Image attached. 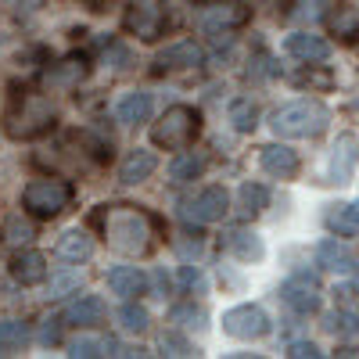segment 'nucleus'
Instances as JSON below:
<instances>
[{"instance_id":"f257e3e1","label":"nucleus","mask_w":359,"mask_h":359,"mask_svg":"<svg viewBox=\"0 0 359 359\" xmlns=\"http://www.w3.org/2000/svg\"><path fill=\"white\" fill-rule=\"evenodd\" d=\"M97 226L104 245L118 255L144 259L155 248V219L133 205H104L97 212Z\"/></svg>"},{"instance_id":"f03ea898","label":"nucleus","mask_w":359,"mask_h":359,"mask_svg":"<svg viewBox=\"0 0 359 359\" xmlns=\"http://www.w3.org/2000/svg\"><path fill=\"white\" fill-rule=\"evenodd\" d=\"M54 101L47 94H33V90H22V94H15L11 108L4 111V133L11 140H36L43 133H50L54 126Z\"/></svg>"},{"instance_id":"7ed1b4c3","label":"nucleus","mask_w":359,"mask_h":359,"mask_svg":"<svg viewBox=\"0 0 359 359\" xmlns=\"http://www.w3.org/2000/svg\"><path fill=\"white\" fill-rule=\"evenodd\" d=\"M331 123V111H327L323 101L302 97V101H291L284 108H277L269 115V130L284 140H306V137H320Z\"/></svg>"},{"instance_id":"20e7f679","label":"nucleus","mask_w":359,"mask_h":359,"mask_svg":"<svg viewBox=\"0 0 359 359\" xmlns=\"http://www.w3.org/2000/svg\"><path fill=\"white\" fill-rule=\"evenodd\" d=\"M72 198H76V187L62 176H40V180H29V184L22 187V208L36 219L62 216L72 205Z\"/></svg>"},{"instance_id":"39448f33","label":"nucleus","mask_w":359,"mask_h":359,"mask_svg":"<svg viewBox=\"0 0 359 359\" xmlns=\"http://www.w3.org/2000/svg\"><path fill=\"white\" fill-rule=\"evenodd\" d=\"M201 133V115L191 104H172L165 108V115L151 126V144L162 147V151H184L191 147Z\"/></svg>"},{"instance_id":"423d86ee","label":"nucleus","mask_w":359,"mask_h":359,"mask_svg":"<svg viewBox=\"0 0 359 359\" xmlns=\"http://www.w3.org/2000/svg\"><path fill=\"white\" fill-rule=\"evenodd\" d=\"M123 29L130 36H137L140 43H155L169 29V11L158 4V0H133V4L126 8Z\"/></svg>"},{"instance_id":"0eeeda50","label":"nucleus","mask_w":359,"mask_h":359,"mask_svg":"<svg viewBox=\"0 0 359 359\" xmlns=\"http://www.w3.org/2000/svg\"><path fill=\"white\" fill-rule=\"evenodd\" d=\"M248 18H252V8L237 4V0H212V4H205L198 11V29L212 40H223L233 29L248 25Z\"/></svg>"},{"instance_id":"6e6552de","label":"nucleus","mask_w":359,"mask_h":359,"mask_svg":"<svg viewBox=\"0 0 359 359\" xmlns=\"http://www.w3.org/2000/svg\"><path fill=\"white\" fill-rule=\"evenodd\" d=\"M223 334L237 338V341H255V338H266L269 334V316L262 306H233L223 313Z\"/></svg>"},{"instance_id":"1a4fd4ad","label":"nucleus","mask_w":359,"mask_h":359,"mask_svg":"<svg viewBox=\"0 0 359 359\" xmlns=\"http://www.w3.org/2000/svg\"><path fill=\"white\" fill-rule=\"evenodd\" d=\"M226 208H230V194L223 187H205L191 201H184V219L187 223H216L226 216Z\"/></svg>"},{"instance_id":"9d476101","label":"nucleus","mask_w":359,"mask_h":359,"mask_svg":"<svg viewBox=\"0 0 359 359\" xmlns=\"http://www.w3.org/2000/svg\"><path fill=\"white\" fill-rule=\"evenodd\" d=\"M280 298H284V306L294 309L298 316L320 313V284H316V277H309V273H298V277L284 280V284H280Z\"/></svg>"},{"instance_id":"9b49d317","label":"nucleus","mask_w":359,"mask_h":359,"mask_svg":"<svg viewBox=\"0 0 359 359\" xmlns=\"http://www.w3.org/2000/svg\"><path fill=\"white\" fill-rule=\"evenodd\" d=\"M355 169H359V137L341 133L331 147V158H327V184H348Z\"/></svg>"},{"instance_id":"f8f14e48","label":"nucleus","mask_w":359,"mask_h":359,"mask_svg":"<svg viewBox=\"0 0 359 359\" xmlns=\"http://www.w3.org/2000/svg\"><path fill=\"white\" fill-rule=\"evenodd\" d=\"M259 165L262 172L277 176V180H294L298 169H302V162H298V151L287 144H266L259 151Z\"/></svg>"},{"instance_id":"ddd939ff","label":"nucleus","mask_w":359,"mask_h":359,"mask_svg":"<svg viewBox=\"0 0 359 359\" xmlns=\"http://www.w3.org/2000/svg\"><path fill=\"white\" fill-rule=\"evenodd\" d=\"M158 72H187V69H201L205 65V50L194 40H180L172 47H165L158 54Z\"/></svg>"},{"instance_id":"4468645a","label":"nucleus","mask_w":359,"mask_h":359,"mask_svg":"<svg viewBox=\"0 0 359 359\" xmlns=\"http://www.w3.org/2000/svg\"><path fill=\"white\" fill-rule=\"evenodd\" d=\"M284 50L294 57V62H306V65H320L331 57V43L316 33H291L284 40Z\"/></svg>"},{"instance_id":"2eb2a0df","label":"nucleus","mask_w":359,"mask_h":359,"mask_svg":"<svg viewBox=\"0 0 359 359\" xmlns=\"http://www.w3.org/2000/svg\"><path fill=\"white\" fill-rule=\"evenodd\" d=\"M11 277L22 284V287H36L47 280V255L36 252V248H25L11 259Z\"/></svg>"},{"instance_id":"dca6fc26","label":"nucleus","mask_w":359,"mask_h":359,"mask_svg":"<svg viewBox=\"0 0 359 359\" xmlns=\"http://www.w3.org/2000/svg\"><path fill=\"white\" fill-rule=\"evenodd\" d=\"M223 248L233 252L241 262H259L266 255V245H262V237L255 230H245V226H233L223 233Z\"/></svg>"},{"instance_id":"f3484780","label":"nucleus","mask_w":359,"mask_h":359,"mask_svg":"<svg viewBox=\"0 0 359 359\" xmlns=\"http://www.w3.org/2000/svg\"><path fill=\"white\" fill-rule=\"evenodd\" d=\"M316 262L331 273H352L355 269V252L348 245H341L338 237H327V241L316 245Z\"/></svg>"},{"instance_id":"a211bd4d","label":"nucleus","mask_w":359,"mask_h":359,"mask_svg":"<svg viewBox=\"0 0 359 359\" xmlns=\"http://www.w3.org/2000/svg\"><path fill=\"white\" fill-rule=\"evenodd\" d=\"M86 72L90 69L83 57H65V62H57L43 72V83H47V90H76L86 79Z\"/></svg>"},{"instance_id":"6ab92c4d","label":"nucleus","mask_w":359,"mask_h":359,"mask_svg":"<svg viewBox=\"0 0 359 359\" xmlns=\"http://www.w3.org/2000/svg\"><path fill=\"white\" fill-rule=\"evenodd\" d=\"M155 169H158L155 151H147V147H137V151H130V155L123 158V165H118V180H123L126 187H133V184H144V180L151 176Z\"/></svg>"},{"instance_id":"aec40b11","label":"nucleus","mask_w":359,"mask_h":359,"mask_svg":"<svg viewBox=\"0 0 359 359\" xmlns=\"http://www.w3.org/2000/svg\"><path fill=\"white\" fill-rule=\"evenodd\" d=\"M327 230H331L334 237H355L359 233V201H338L327 208L323 216Z\"/></svg>"},{"instance_id":"412c9836","label":"nucleus","mask_w":359,"mask_h":359,"mask_svg":"<svg viewBox=\"0 0 359 359\" xmlns=\"http://www.w3.org/2000/svg\"><path fill=\"white\" fill-rule=\"evenodd\" d=\"M115 118L123 126H140L151 118V94L144 90H133V94H123V101L115 104Z\"/></svg>"},{"instance_id":"4be33fe9","label":"nucleus","mask_w":359,"mask_h":359,"mask_svg":"<svg viewBox=\"0 0 359 359\" xmlns=\"http://www.w3.org/2000/svg\"><path fill=\"white\" fill-rule=\"evenodd\" d=\"M108 287L123 298H137L147 291V277L140 273L137 266H111L108 269Z\"/></svg>"},{"instance_id":"5701e85b","label":"nucleus","mask_w":359,"mask_h":359,"mask_svg":"<svg viewBox=\"0 0 359 359\" xmlns=\"http://www.w3.org/2000/svg\"><path fill=\"white\" fill-rule=\"evenodd\" d=\"M90 255H94V237H90L86 230H69V233H62V241H57V259H62V262L79 266V262H86Z\"/></svg>"},{"instance_id":"b1692460","label":"nucleus","mask_w":359,"mask_h":359,"mask_svg":"<svg viewBox=\"0 0 359 359\" xmlns=\"http://www.w3.org/2000/svg\"><path fill=\"white\" fill-rule=\"evenodd\" d=\"M104 313H108V309H104V302H101L97 294H79L76 302L65 309V320L76 323V327H90V323H101Z\"/></svg>"},{"instance_id":"393cba45","label":"nucleus","mask_w":359,"mask_h":359,"mask_svg":"<svg viewBox=\"0 0 359 359\" xmlns=\"http://www.w3.org/2000/svg\"><path fill=\"white\" fill-rule=\"evenodd\" d=\"M201 172H205V155L187 151V147L169 162V180H172V184H191V180H198Z\"/></svg>"},{"instance_id":"a878e982","label":"nucleus","mask_w":359,"mask_h":359,"mask_svg":"<svg viewBox=\"0 0 359 359\" xmlns=\"http://www.w3.org/2000/svg\"><path fill=\"white\" fill-rule=\"evenodd\" d=\"M237 208L252 219V216H262L269 208V187L266 184H241V191H237Z\"/></svg>"},{"instance_id":"bb28decb","label":"nucleus","mask_w":359,"mask_h":359,"mask_svg":"<svg viewBox=\"0 0 359 359\" xmlns=\"http://www.w3.org/2000/svg\"><path fill=\"white\" fill-rule=\"evenodd\" d=\"M226 118H230V126H233L237 133H252V130L259 126V104H255L252 97H237V101H230Z\"/></svg>"},{"instance_id":"cd10ccee","label":"nucleus","mask_w":359,"mask_h":359,"mask_svg":"<svg viewBox=\"0 0 359 359\" xmlns=\"http://www.w3.org/2000/svg\"><path fill=\"white\" fill-rule=\"evenodd\" d=\"M118 323H123V331H126V334H144L147 327H151V316H147L144 306H137L133 298H130V302L118 309Z\"/></svg>"},{"instance_id":"c85d7f7f","label":"nucleus","mask_w":359,"mask_h":359,"mask_svg":"<svg viewBox=\"0 0 359 359\" xmlns=\"http://www.w3.org/2000/svg\"><path fill=\"white\" fill-rule=\"evenodd\" d=\"M331 29L341 36V40H359V11L352 4H341L334 15H331Z\"/></svg>"},{"instance_id":"c756f323","label":"nucleus","mask_w":359,"mask_h":359,"mask_svg":"<svg viewBox=\"0 0 359 359\" xmlns=\"http://www.w3.org/2000/svg\"><path fill=\"white\" fill-rule=\"evenodd\" d=\"M33 237H36V230H33V223H29V219H22V216H8L4 219V241L11 248H25Z\"/></svg>"},{"instance_id":"7c9ffc66","label":"nucleus","mask_w":359,"mask_h":359,"mask_svg":"<svg viewBox=\"0 0 359 359\" xmlns=\"http://www.w3.org/2000/svg\"><path fill=\"white\" fill-rule=\"evenodd\" d=\"M25 338H29V331H25L22 320H0V352L18 348Z\"/></svg>"},{"instance_id":"2f4dec72","label":"nucleus","mask_w":359,"mask_h":359,"mask_svg":"<svg viewBox=\"0 0 359 359\" xmlns=\"http://www.w3.org/2000/svg\"><path fill=\"white\" fill-rule=\"evenodd\" d=\"M69 355H76V359H97V355H108V345H104L101 338L83 334V338H76V341L69 345Z\"/></svg>"},{"instance_id":"473e14b6","label":"nucleus","mask_w":359,"mask_h":359,"mask_svg":"<svg viewBox=\"0 0 359 359\" xmlns=\"http://www.w3.org/2000/svg\"><path fill=\"white\" fill-rule=\"evenodd\" d=\"M327 331H334V334H355L359 331V320L352 316V313H331L327 316Z\"/></svg>"},{"instance_id":"72a5a7b5","label":"nucleus","mask_w":359,"mask_h":359,"mask_svg":"<svg viewBox=\"0 0 359 359\" xmlns=\"http://www.w3.org/2000/svg\"><path fill=\"white\" fill-rule=\"evenodd\" d=\"M158 345L169 352V355H191V341L184 334H176V331H162L158 334Z\"/></svg>"},{"instance_id":"f704fd0d","label":"nucleus","mask_w":359,"mask_h":359,"mask_svg":"<svg viewBox=\"0 0 359 359\" xmlns=\"http://www.w3.org/2000/svg\"><path fill=\"white\" fill-rule=\"evenodd\" d=\"M169 320H172V323L191 327L194 320H205V313H201V309H194V306L187 302V306H172V309H169Z\"/></svg>"},{"instance_id":"c9c22d12","label":"nucleus","mask_w":359,"mask_h":359,"mask_svg":"<svg viewBox=\"0 0 359 359\" xmlns=\"http://www.w3.org/2000/svg\"><path fill=\"white\" fill-rule=\"evenodd\" d=\"M40 341H43V345H57V341H62V320H57V316L43 320V327H40Z\"/></svg>"},{"instance_id":"e433bc0d","label":"nucleus","mask_w":359,"mask_h":359,"mask_svg":"<svg viewBox=\"0 0 359 359\" xmlns=\"http://www.w3.org/2000/svg\"><path fill=\"white\" fill-rule=\"evenodd\" d=\"M104 62H108L111 69H130V50L118 47V43H111V47L104 50Z\"/></svg>"},{"instance_id":"4c0bfd02","label":"nucleus","mask_w":359,"mask_h":359,"mask_svg":"<svg viewBox=\"0 0 359 359\" xmlns=\"http://www.w3.org/2000/svg\"><path fill=\"white\" fill-rule=\"evenodd\" d=\"M287 355H291V359H320L323 352H320V345H316V341H294Z\"/></svg>"},{"instance_id":"58836bf2","label":"nucleus","mask_w":359,"mask_h":359,"mask_svg":"<svg viewBox=\"0 0 359 359\" xmlns=\"http://www.w3.org/2000/svg\"><path fill=\"white\" fill-rule=\"evenodd\" d=\"M180 284H184L187 291H205V280H201V273L194 266H184L180 269Z\"/></svg>"},{"instance_id":"ea45409f","label":"nucleus","mask_w":359,"mask_h":359,"mask_svg":"<svg viewBox=\"0 0 359 359\" xmlns=\"http://www.w3.org/2000/svg\"><path fill=\"white\" fill-rule=\"evenodd\" d=\"M76 287H79V277H57V280H50V291L54 294H69Z\"/></svg>"},{"instance_id":"a19ab883","label":"nucleus","mask_w":359,"mask_h":359,"mask_svg":"<svg viewBox=\"0 0 359 359\" xmlns=\"http://www.w3.org/2000/svg\"><path fill=\"white\" fill-rule=\"evenodd\" d=\"M298 83H320V86H331V76H298Z\"/></svg>"},{"instance_id":"79ce46f5","label":"nucleus","mask_w":359,"mask_h":359,"mask_svg":"<svg viewBox=\"0 0 359 359\" xmlns=\"http://www.w3.org/2000/svg\"><path fill=\"white\" fill-rule=\"evenodd\" d=\"M355 287H359V284H355Z\"/></svg>"}]
</instances>
